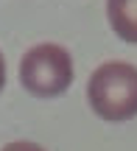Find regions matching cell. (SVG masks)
Masks as SVG:
<instances>
[{
    "label": "cell",
    "mask_w": 137,
    "mask_h": 151,
    "mask_svg": "<svg viewBox=\"0 0 137 151\" xmlns=\"http://www.w3.org/2000/svg\"><path fill=\"white\" fill-rule=\"evenodd\" d=\"M87 101L98 118L109 123L137 115V67L129 62H106L90 76Z\"/></svg>",
    "instance_id": "1"
},
{
    "label": "cell",
    "mask_w": 137,
    "mask_h": 151,
    "mask_svg": "<svg viewBox=\"0 0 137 151\" xmlns=\"http://www.w3.org/2000/svg\"><path fill=\"white\" fill-rule=\"evenodd\" d=\"M20 84L37 98H56L73 84V59L62 45H34L20 59Z\"/></svg>",
    "instance_id": "2"
},
{
    "label": "cell",
    "mask_w": 137,
    "mask_h": 151,
    "mask_svg": "<svg viewBox=\"0 0 137 151\" xmlns=\"http://www.w3.org/2000/svg\"><path fill=\"white\" fill-rule=\"evenodd\" d=\"M106 17L123 42L137 45V0H106Z\"/></svg>",
    "instance_id": "3"
},
{
    "label": "cell",
    "mask_w": 137,
    "mask_h": 151,
    "mask_svg": "<svg viewBox=\"0 0 137 151\" xmlns=\"http://www.w3.org/2000/svg\"><path fill=\"white\" fill-rule=\"evenodd\" d=\"M3 151H45V148L37 146V143H31V140H14V143H9Z\"/></svg>",
    "instance_id": "4"
},
{
    "label": "cell",
    "mask_w": 137,
    "mask_h": 151,
    "mask_svg": "<svg viewBox=\"0 0 137 151\" xmlns=\"http://www.w3.org/2000/svg\"><path fill=\"white\" fill-rule=\"evenodd\" d=\"M6 84V62H3V53H0V90Z\"/></svg>",
    "instance_id": "5"
}]
</instances>
